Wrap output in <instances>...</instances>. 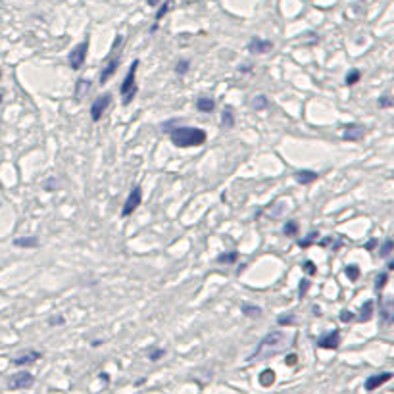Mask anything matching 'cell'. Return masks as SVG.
Masks as SVG:
<instances>
[{"instance_id":"obj_1","label":"cell","mask_w":394,"mask_h":394,"mask_svg":"<svg viewBox=\"0 0 394 394\" xmlns=\"http://www.w3.org/2000/svg\"><path fill=\"white\" fill-rule=\"evenodd\" d=\"M296 342V334L287 333V331H271L268 333L260 344L254 348V352L246 358V362H264V360H270L277 354H283L287 350H290Z\"/></svg>"},{"instance_id":"obj_2","label":"cell","mask_w":394,"mask_h":394,"mask_svg":"<svg viewBox=\"0 0 394 394\" xmlns=\"http://www.w3.org/2000/svg\"><path fill=\"white\" fill-rule=\"evenodd\" d=\"M169 139L171 143L177 146V148H192V146H202L208 139L206 131L204 129H198V127H175L171 133H169Z\"/></svg>"},{"instance_id":"obj_3","label":"cell","mask_w":394,"mask_h":394,"mask_svg":"<svg viewBox=\"0 0 394 394\" xmlns=\"http://www.w3.org/2000/svg\"><path fill=\"white\" fill-rule=\"evenodd\" d=\"M139 63H141L139 60H133V63L129 65V71H127L125 79H123L122 87H120V94H122L123 106H129V104L133 102V98L137 96V83H135V79H137Z\"/></svg>"},{"instance_id":"obj_4","label":"cell","mask_w":394,"mask_h":394,"mask_svg":"<svg viewBox=\"0 0 394 394\" xmlns=\"http://www.w3.org/2000/svg\"><path fill=\"white\" fill-rule=\"evenodd\" d=\"M87 52H89V39L87 41H83V42H79L71 52H69V67L71 69H81L83 67V63L87 60Z\"/></svg>"},{"instance_id":"obj_5","label":"cell","mask_w":394,"mask_h":394,"mask_svg":"<svg viewBox=\"0 0 394 394\" xmlns=\"http://www.w3.org/2000/svg\"><path fill=\"white\" fill-rule=\"evenodd\" d=\"M35 383V377L29 371H18L16 375L10 377L8 381V389L10 391H23V389H31Z\"/></svg>"},{"instance_id":"obj_6","label":"cell","mask_w":394,"mask_h":394,"mask_svg":"<svg viewBox=\"0 0 394 394\" xmlns=\"http://www.w3.org/2000/svg\"><path fill=\"white\" fill-rule=\"evenodd\" d=\"M141 202H143V188L137 185V187H133V190L129 192V196H127V200H125V204H123L122 217H129L131 213L141 206Z\"/></svg>"},{"instance_id":"obj_7","label":"cell","mask_w":394,"mask_h":394,"mask_svg":"<svg viewBox=\"0 0 394 394\" xmlns=\"http://www.w3.org/2000/svg\"><path fill=\"white\" fill-rule=\"evenodd\" d=\"M112 104V94H100L94 98V102L91 104V118L92 122H100L102 120V114L106 112V108Z\"/></svg>"},{"instance_id":"obj_8","label":"cell","mask_w":394,"mask_h":394,"mask_svg":"<svg viewBox=\"0 0 394 394\" xmlns=\"http://www.w3.org/2000/svg\"><path fill=\"white\" fill-rule=\"evenodd\" d=\"M315 342H317L319 348H325V350H336V348L340 346V331L334 329V331H331V333L321 334Z\"/></svg>"},{"instance_id":"obj_9","label":"cell","mask_w":394,"mask_h":394,"mask_svg":"<svg viewBox=\"0 0 394 394\" xmlns=\"http://www.w3.org/2000/svg\"><path fill=\"white\" fill-rule=\"evenodd\" d=\"M273 50V42L271 41H266V39H260V37H254L250 39L248 42V52L250 54H270Z\"/></svg>"},{"instance_id":"obj_10","label":"cell","mask_w":394,"mask_h":394,"mask_svg":"<svg viewBox=\"0 0 394 394\" xmlns=\"http://www.w3.org/2000/svg\"><path fill=\"white\" fill-rule=\"evenodd\" d=\"M365 125L362 123H350V125H346L344 127V133H342V141H346V143H356V141H360L362 137L365 135Z\"/></svg>"},{"instance_id":"obj_11","label":"cell","mask_w":394,"mask_h":394,"mask_svg":"<svg viewBox=\"0 0 394 394\" xmlns=\"http://www.w3.org/2000/svg\"><path fill=\"white\" fill-rule=\"evenodd\" d=\"M391 379H393V373H391V371H383V373L371 375V377H367V381H365V391H367V393L377 391L379 387H383V385L389 383Z\"/></svg>"},{"instance_id":"obj_12","label":"cell","mask_w":394,"mask_h":394,"mask_svg":"<svg viewBox=\"0 0 394 394\" xmlns=\"http://www.w3.org/2000/svg\"><path fill=\"white\" fill-rule=\"evenodd\" d=\"M379 317L385 325H393L394 321V300L387 298L383 304H379Z\"/></svg>"},{"instance_id":"obj_13","label":"cell","mask_w":394,"mask_h":394,"mask_svg":"<svg viewBox=\"0 0 394 394\" xmlns=\"http://www.w3.org/2000/svg\"><path fill=\"white\" fill-rule=\"evenodd\" d=\"M118 67H120V58H110L106 67L100 71V85H106L112 79V75L118 71Z\"/></svg>"},{"instance_id":"obj_14","label":"cell","mask_w":394,"mask_h":394,"mask_svg":"<svg viewBox=\"0 0 394 394\" xmlns=\"http://www.w3.org/2000/svg\"><path fill=\"white\" fill-rule=\"evenodd\" d=\"M317 177H319V173L313 171V169H298V171H294V181L298 185H311L313 181H317Z\"/></svg>"},{"instance_id":"obj_15","label":"cell","mask_w":394,"mask_h":394,"mask_svg":"<svg viewBox=\"0 0 394 394\" xmlns=\"http://www.w3.org/2000/svg\"><path fill=\"white\" fill-rule=\"evenodd\" d=\"M41 358H42V354H41V352H37V350H27L25 354H21V356L14 358V360H12V364H14V365L35 364V362H37V360H41Z\"/></svg>"},{"instance_id":"obj_16","label":"cell","mask_w":394,"mask_h":394,"mask_svg":"<svg viewBox=\"0 0 394 394\" xmlns=\"http://www.w3.org/2000/svg\"><path fill=\"white\" fill-rule=\"evenodd\" d=\"M373 310H375V302H373V300L364 302L362 304V308H360V313H358L356 321H358V323H367V321H371V317H373Z\"/></svg>"},{"instance_id":"obj_17","label":"cell","mask_w":394,"mask_h":394,"mask_svg":"<svg viewBox=\"0 0 394 394\" xmlns=\"http://www.w3.org/2000/svg\"><path fill=\"white\" fill-rule=\"evenodd\" d=\"M196 110L202 112V114H212L215 110V100L210 96H198L196 100Z\"/></svg>"},{"instance_id":"obj_18","label":"cell","mask_w":394,"mask_h":394,"mask_svg":"<svg viewBox=\"0 0 394 394\" xmlns=\"http://www.w3.org/2000/svg\"><path fill=\"white\" fill-rule=\"evenodd\" d=\"M221 127H225V129L235 127V112H233L231 106H225V108H223V114H221Z\"/></svg>"},{"instance_id":"obj_19","label":"cell","mask_w":394,"mask_h":394,"mask_svg":"<svg viewBox=\"0 0 394 394\" xmlns=\"http://www.w3.org/2000/svg\"><path fill=\"white\" fill-rule=\"evenodd\" d=\"M39 244L41 243L37 237H20L14 241V246H18V248H37Z\"/></svg>"},{"instance_id":"obj_20","label":"cell","mask_w":394,"mask_h":394,"mask_svg":"<svg viewBox=\"0 0 394 394\" xmlns=\"http://www.w3.org/2000/svg\"><path fill=\"white\" fill-rule=\"evenodd\" d=\"M271 104H270V98L268 96H264V94H258V96H254L252 98V108L254 110H258V112H262V110H268Z\"/></svg>"},{"instance_id":"obj_21","label":"cell","mask_w":394,"mask_h":394,"mask_svg":"<svg viewBox=\"0 0 394 394\" xmlns=\"http://www.w3.org/2000/svg\"><path fill=\"white\" fill-rule=\"evenodd\" d=\"M241 311H243V315L254 317V319L262 315V308H260V306H254V304H243V306H241Z\"/></svg>"},{"instance_id":"obj_22","label":"cell","mask_w":394,"mask_h":394,"mask_svg":"<svg viewBox=\"0 0 394 394\" xmlns=\"http://www.w3.org/2000/svg\"><path fill=\"white\" fill-rule=\"evenodd\" d=\"M298 231H300V225H298V221H294V219H290V221H287L285 223V227H283V233H285V237H296L298 235Z\"/></svg>"},{"instance_id":"obj_23","label":"cell","mask_w":394,"mask_h":394,"mask_svg":"<svg viewBox=\"0 0 394 394\" xmlns=\"http://www.w3.org/2000/svg\"><path fill=\"white\" fill-rule=\"evenodd\" d=\"M275 383V371L273 369H264L260 373V385L262 387H271Z\"/></svg>"},{"instance_id":"obj_24","label":"cell","mask_w":394,"mask_h":394,"mask_svg":"<svg viewBox=\"0 0 394 394\" xmlns=\"http://www.w3.org/2000/svg\"><path fill=\"white\" fill-rule=\"evenodd\" d=\"M89 89H91V81H89V79H79V81H77V87H75V98L81 100L83 94L89 92Z\"/></svg>"},{"instance_id":"obj_25","label":"cell","mask_w":394,"mask_h":394,"mask_svg":"<svg viewBox=\"0 0 394 394\" xmlns=\"http://www.w3.org/2000/svg\"><path fill=\"white\" fill-rule=\"evenodd\" d=\"M237 260H239V252H237V250L227 252V254H219V256L215 258L217 264H235Z\"/></svg>"},{"instance_id":"obj_26","label":"cell","mask_w":394,"mask_h":394,"mask_svg":"<svg viewBox=\"0 0 394 394\" xmlns=\"http://www.w3.org/2000/svg\"><path fill=\"white\" fill-rule=\"evenodd\" d=\"M317 237H319V233H317V231H310V233L304 237L302 241H298V246H300V248H310L311 244L317 241Z\"/></svg>"},{"instance_id":"obj_27","label":"cell","mask_w":394,"mask_h":394,"mask_svg":"<svg viewBox=\"0 0 394 394\" xmlns=\"http://www.w3.org/2000/svg\"><path fill=\"white\" fill-rule=\"evenodd\" d=\"M387 283H389V273L387 271L379 273V275L375 277V290H377V294H381V290L385 289Z\"/></svg>"},{"instance_id":"obj_28","label":"cell","mask_w":394,"mask_h":394,"mask_svg":"<svg viewBox=\"0 0 394 394\" xmlns=\"http://www.w3.org/2000/svg\"><path fill=\"white\" fill-rule=\"evenodd\" d=\"M393 250H394V241L393 239H387L385 243L381 244V248H379V256L381 258H389L393 254Z\"/></svg>"},{"instance_id":"obj_29","label":"cell","mask_w":394,"mask_h":394,"mask_svg":"<svg viewBox=\"0 0 394 394\" xmlns=\"http://www.w3.org/2000/svg\"><path fill=\"white\" fill-rule=\"evenodd\" d=\"M360 79H362V71H360V69H350L348 75H346V79H344V83H346L348 87H352V85H356Z\"/></svg>"},{"instance_id":"obj_30","label":"cell","mask_w":394,"mask_h":394,"mask_svg":"<svg viewBox=\"0 0 394 394\" xmlns=\"http://www.w3.org/2000/svg\"><path fill=\"white\" fill-rule=\"evenodd\" d=\"M171 4H173V2H171V0H166V2H164V4H160V8H158V12H156V16H154V20H156V23H158V21H160V20H162V18H164V16H166V14H167V12H169V10H171Z\"/></svg>"},{"instance_id":"obj_31","label":"cell","mask_w":394,"mask_h":394,"mask_svg":"<svg viewBox=\"0 0 394 394\" xmlns=\"http://www.w3.org/2000/svg\"><path fill=\"white\" fill-rule=\"evenodd\" d=\"M277 323H279L281 327H290V325L294 323V315H292V313H283V315L277 317Z\"/></svg>"},{"instance_id":"obj_32","label":"cell","mask_w":394,"mask_h":394,"mask_svg":"<svg viewBox=\"0 0 394 394\" xmlns=\"http://www.w3.org/2000/svg\"><path fill=\"white\" fill-rule=\"evenodd\" d=\"M344 273H346V277L350 279V281H358V277H360V268L358 266H346V270H344Z\"/></svg>"},{"instance_id":"obj_33","label":"cell","mask_w":394,"mask_h":394,"mask_svg":"<svg viewBox=\"0 0 394 394\" xmlns=\"http://www.w3.org/2000/svg\"><path fill=\"white\" fill-rule=\"evenodd\" d=\"M188 67H190V62L179 60L177 63H175V73H177V75H185V73L188 71Z\"/></svg>"},{"instance_id":"obj_34","label":"cell","mask_w":394,"mask_h":394,"mask_svg":"<svg viewBox=\"0 0 394 394\" xmlns=\"http://www.w3.org/2000/svg\"><path fill=\"white\" fill-rule=\"evenodd\" d=\"M164 356H166V350H164V348H154V350L148 352V360H150V362H158V360H162Z\"/></svg>"},{"instance_id":"obj_35","label":"cell","mask_w":394,"mask_h":394,"mask_svg":"<svg viewBox=\"0 0 394 394\" xmlns=\"http://www.w3.org/2000/svg\"><path fill=\"white\" fill-rule=\"evenodd\" d=\"M179 122H181V120H169V122L162 123V125H160V129H162V131H166V133H171L175 127H179Z\"/></svg>"},{"instance_id":"obj_36","label":"cell","mask_w":394,"mask_h":394,"mask_svg":"<svg viewBox=\"0 0 394 394\" xmlns=\"http://www.w3.org/2000/svg\"><path fill=\"white\" fill-rule=\"evenodd\" d=\"M338 317H340V321H342V323H352V321H356V315H354L350 310H342Z\"/></svg>"},{"instance_id":"obj_37","label":"cell","mask_w":394,"mask_h":394,"mask_svg":"<svg viewBox=\"0 0 394 394\" xmlns=\"http://www.w3.org/2000/svg\"><path fill=\"white\" fill-rule=\"evenodd\" d=\"M310 285H311V283H310V279H308V277H304L302 281H300V290H298V298H300V300L306 296V292H308Z\"/></svg>"},{"instance_id":"obj_38","label":"cell","mask_w":394,"mask_h":394,"mask_svg":"<svg viewBox=\"0 0 394 394\" xmlns=\"http://www.w3.org/2000/svg\"><path fill=\"white\" fill-rule=\"evenodd\" d=\"M302 270L306 271V275H315V271H317V268H315V264H313L311 260H306V262H304Z\"/></svg>"},{"instance_id":"obj_39","label":"cell","mask_w":394,"mask_h":394,"mask_svg":"<svg viewBox=\"0 0 394 394\" xmlns=\"http://www.w3.org/2000/svg\"><path fill=\"white\" fill-rule=\"evenodd\" d=\"M377 104H379V108H391V106H393V98H391L389 94H385V96H381V98L377 100Z\"/></svg>"},{"instance_id":"obj_40","label":"cell","mask_w":394,"mask_h":394,"mask_svg":"<svg viewBox=\"0 0 394 394\" xmlns=\"http://www.w3.org/2000/svg\"><path fill=\"white\" fill-rule=\"evenodd\" d=\"M42 187H44V190H48V192H50V190H56V188H58V179L50 177V179H46V181H44V185H42Z\"/></svg>"},{"instance_id":"obj_41","label":"cell","mask_w":394,"mask_h":394,"mask_svg":"<svg viewBox=\"0 0 394 394\" xmlns=\"http://www.w3.org/2000/svg\"><path fill=\"white\" fill-rule=\"evenodd\" d=\"M63 323H65V317H63V315H52V317L48 319V325H52V327H54V325H63Z\"/></svg>"},{"instance_id":"obj_42","label":"cell","mask_w":394,"mask_h":394,"mask_svg":"<svg viewBox=\"0 0 394 394\" xmlns=\"http://www.w3.org/2000/svg\"><path fill=\"white\" fill-rule=\"evenodd\" d=\"M375 246H377V241H375V239H369V241L365 243V250L371 252V250H375Z\"/></svg>"},{"instance_id":"obj_43","label":"cell","mask_w":394,"mask_h":394,"mask_svg":"<svg viewBox=\"0 0 394 394\" xmlns=\"http://www.w3.org/2000/svg\"><path fill=\"white\" fill-rule=\"evenodd\" d=\"M122 41H123V37H122V35H118V37H116V41H114V46H112V50H116V48H118V46L122 44Z\"/></svg>"},{"instance_id":"obj_44","label":"cell","mask_w":394,"mask_h":394,"mask_svg":"<svg viewBox=\"0 0 394 394\" xmlns=\"http://www.w3.org/2000/svg\"><path fill=\"white\" fill-rule=\"evenodd\" d=\"M294 364H296V356H294V354L287 356V365H294Z\"/></svg>"},{"instance_id":"obj_45","label":"cell","mask_w":394,"mask_h":394,"mask_svg":"<svg viewBox=\"0 0 394 394\" xmlns=\"http://www.w3.org/2000/svg\"><path fill=\"white\" fill-rule=\"evenodd\" d=\"M329 243H331V237H327V239H323L321 243H319V246H329Z\"/></svg>"},{"instance_id":"obj_46","label":"cell","mask_w":394,"mask_h":394,"mask_svg":"<svg viewBox=\"0 0 394 394\" xmlns=\"http://www.w3.org/2000/svg\"><path fill=\"white\" fill-rule=\"evenodd\" d=\"M160 2H162V0H146V4H148V6H158Z\"/></svg>"},{"instance_id":"obj_47","label":"cell","mask_w":394,"mask_h":394,"mask_svg":"<svg viewBox=\"0 0 394 394\" xmlns=\"http://www.w3.org/2000/svg\"><path fill=\"white\" fill-rule=\"evenodd\" d=\"M239 69H241V71H243V73H248V71H250V69H252V67H250V65H241V67H239Z\"/></svg>"},{"instance_id":"obj_48","label":"cell","mask_w":394,"mask_h":394,"mask_svg":"<svg viewBox=\"0 0 394 394\" xmlns=\"http://www.w3.org/2000/svg\"><path fill=\"white\" fill-rule=\"evenodd\" d=\"M313 313H315V315H319V313H321V308H317V306H315V308H313Z\"/></svg>"},{"instance_id":"obj_49","label":"cell","mask_w":394,"mask_h":394,"mask_svg":"<svg viewBox=\"0 0 394 394\" xmlns=\"http://www.w3.org/2000/svg\"><path fill=\"white\" fill-rule=\"evenodd\" d=\"M0 102H2V92H0Z\"/></svg>"},{"instance_id":"obj_50","label":"cell","mask_w":394,"mask_h":394,"mask_svg":"<svg viewBox=\"0 0 394 394\" xmlns=\"http://www.w3.org/2000/svg\"><path fill=\"white\" fill-rule=\"evenodd\" d=\"M0 79H2V73H0Z\"/></svg>"}]
</instances>
